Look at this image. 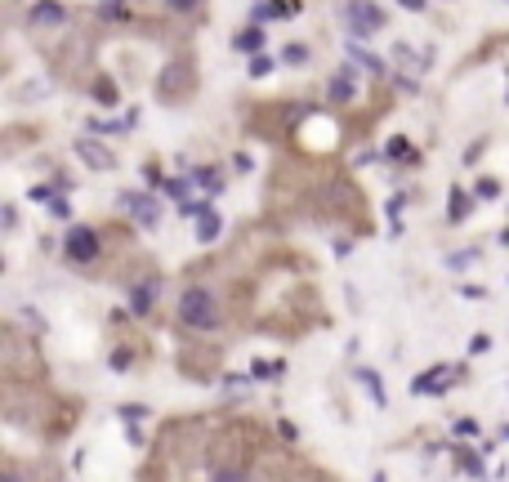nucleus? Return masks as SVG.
Segmentation results:
<instances>
[{
    "label": "nucleus",
    "mask_w": 509,
    "mask_h": 482,
    "mask_svg": "<svg viewBox=\"0 0 509 482\" xmlns=\"http://www.w3.org/2000/svg\"><path fill=\"white\" fill-rule=\"evenodd\" d=\"M259 45H263V32H259V27H250V32L237 36V50H241V54H259Z\"/></svg>",
    "instance_id": "14"
},
{
    "label": "nucleus",
    "mask_w": 509,
    "mask_h": 482,
    "mask_svg": "<svg viewBox=\"0 0 509 482\" xmlns=\"http://www.w3.org/2000/svg\"><path fill=\"white\" fill-rule=\"evenodd\" d=\"M103 14H108V18H126V9H121V0H103Z\"/></svg>",
    "instance_id": "24"
},
{
    "label": "nucleus",
    "mask_w": 509,
    "mask_h": 482,
    "mask_svg": "<svg viewBox=\"0 0 509 482\" xmlns=\"http://www.w3.org/2000/svg\"><path fill=\"white\" fill-rule=\"evenodd\" d=\"M398 5H402V9H411V14H420V9H424V0H398Z\"/></svg>",
    "instance_id": "27"
},
{
    "label": "nucleus",
    "mask_w": 509,
    "mask_h": 482,
    "mask_svg": "<svg viewBox=\"0 0 509 482\" xmlns=\"http://www.w3.org/2000/svg\"><path fill=\"white\" fill-rule=\"evenodd\" d=\"M357 99V81H353V68L335 72L331 77V103H353Z\"/></svg>",
    "instance_id": "8"
},
{
    "label": "nucleus",
    "mask_w": 509,
    "mask_h": 482,
    "mask_svg": "<svg viewBox=\"0 0 509 482\" xmlns=\"http://www.w3.org/2000/svg\"><path fill=\"white\" fill-rule=\"evenodd\" d=\"M143 406H121V420H126V424H139V420H143Z\"/></svg>",
    "instance_id": "20"
},
{
    "label": "nucleus",
    "mask_w": 509,
    "mask_h": 482,
    "mask_svg": "<svg viewBox=\"0 0 509 482\" xmlns=\"http://www.w3.org/2000/svg\"><path fill=\"white\" fill-rule=\"evenodd\" d=\"M268 72H272V59L254 54V59H250V77H268Z\"/></svg>",
    "instance_id": "19"
},
{
    "label": "nucleus",
    "mask_w": 509,
    "mask_h": 482,
    "mask_svg": "<svg viewBox=\"0 0 509 482\" xmlns=\"http://www.w3.org/2000/svg\"><path fill=\"white\" fill-rule=\"evenodd\" d=\"M447 214H451V219H456V223H460V219H465V214H469V197L460 192V188H456V192H451V210H447Z\"/></svg>",
    "instance_id": "16"
},
{
    "label": "nucleus",
    "mask_w": 509,
    "mask_h": 482,
    "mask_svg": "<svg viewBox=\"0 0 509 482\" xmlns=\"http://www.w3.org/2000/svg\"><path fill=\"white\" fill-rule=\"evenodd\" d=\"M272 14H299V0H277V5H272Z\"/></svg>",
    "instance_id": "22"
},
{
    "label": "nucleus",
    "mask_w": 509,
    "mask_h": 482,
    "mask_svg": "<svg viewBox=\"0 0 509 482\" xmlns=\"http://www.w3.org/2000/svg\"><path fill=\"white\" fill-rule=\"evenodd\" d=\"M344 18H348V27H353L357 36H375L384 27V9L375 5V0H348Z\"/></svg>",
    "instance_id": "2"
},
{
    "label": "nucleus",
    "mask_w": 509,
    "mask_h": 482,
    "mask_svg": "<svg viewBox=\"0 0 509 482\" xmlns=\"http://www.w3.org/2000/svg\"><path fill=\"white\" fill-rule=\"evenodd\" d=\"M357 380H362V389L371 393V402H375V406H384V389H380V375H375V371H366V366H362V371H357Z\"/></svg>",
    "instance_id": "13"
},
{
    "label": "nucleus",
    "mask_w": 509,
    "mask_h": 482,
    "mask_svg": "<svg viewBox=\"0 0 509 482\" xmlns=\"http://www.w3.org/2000/svg\"><path fill=\"white\" fill-rule=\"evenodd\" d=\"M50 210H54V214H59V219H68V214H72V205H68V201H63V197H54V201H50Z\"/></svg>",
    "instance_id": "25"
},
{
    "label": "nucleus",
    "mask_w": 509,
    "mask_h": 482,
    "mask_svg": "<svg viewBox=\"0 0 509 482\" xmlns=\"http://www.w3.org/2000/svg\"><path fill=\"white\" fill-rule=\"evenodd\" d=\"M465 380V366H433V371H424L411 380V393H447L456 389V384Z\"/></svg>",
    "instance_id": "3"
},
{
    "label": "nucleus",
    "mask_w": 509,
    "mask_h": 482,
    "mask_svg": "<svg viewBox=\"0 0 509 482\" xmlns=\"http://www.w3.org/2000/svg\"><path fill=\"white\" fill-rule=\"evenodd\" d=\"M348 59H353V63H362V68H366V72H375V77H380V72H384V63L375 59L371 50H362V45H357V41H348Z\"/></svg>",
    "instance_id": "11"
},
{
    "label": "nucleus",
    "mask_w": 509,
    "mask_h": 482,
    "mask_svg": "<svg viewBox=\"0 0 509 482\" xmlns=\"http://www.w3.org/2000/svg\"><path fill=\"white\" fill-rule=\"evenodd\" d=\"M487 348H492V339H487V335H474V339H469V353H487Z\"/></svg>",
    "instance_id": "23"
},
{
    "label": "nucleus",
    "mask_w": 509,
    "mask_h": 482,
    "mask_svg": "<svg viewBox=\"0 0 509 482\" xmlns=\"http://www.w3.org/2000/svg\"><path fill=\"white\" fill-rule=\"evenodd\" d=\"M72 152H77L90 170H117V157H112L103 143H94V139H77V143H72Z\"/></svg>",
    "instance_id": "6"
},
{
    "label": "nucleus",
    "mask_w": 509,
    "mask_h": 482,
    "mask_svg": "<svg viewBox=\"0 0 509 482\" xmlns=\"http://www.w3.org/2000/svg\"><path fill=\"white\" fill-rule=\"evenodd\" d=\"M157 281H143V286H134V295H130V308H134V313H148V308L157 304Z\"/></svg>",
    "instance_id": "9"
},
{
    "label": "nucleus",
    "mask_w": 509,
    "mask_h": 482,
    "mask_svg": "<svg viewBox=\"0 0 509 482\" xmlns=\"http://www.w3.org/2000/svg\"><path fill=\"white\" fill-rule=\"evenodd\" d=\"M214 237H219V214L206 205V210L197 214V241H214Z\"/></svg>",
    "instance_id": "10"
},
{
    "label": "nucleus",
    "mask_w": 509,
    "mask_h": 482,
    "mask_svg": "<svg viewBox=\"0 0 509 482\" xmlns=\"http://www.w3.org/2000/svg\"><path fill=\"white\" fill-rule=\"evenodd\" d=\"M456 460H460V469H465V474H483V460H478L474 451H456Z\"/></svg>",
    "instance_id": "18"
},
{
    "label": "nucleus",
    "mask_w": 509,
    "mask_h": 482,
    "mask_svg": "<svg viewBox=\"0 0 509 482\" xmlns=\"http://www.w3.org/2000/svg\"><path fill=\"white\" fill-rule=\"evenodd\" d=\"M281 59H286L290 68H299V63H308V45H286V50H281Z\"/></svg>",
    "instance_id": "17"
},
{
    "label": "nucleus",
    "mask_w": 509,
    "mask_h": 482,
    "mask_svg": "<svg viewBox=\"0 0 509 482\" xmlns=\"http://www.w3.org/2000/svg\"><path fill=\"white\" fill-rule=\"evenodd\" d=\"M63 250H68V259H72V263H90L94 254H99V237H94V228L77 223V228L68 232V245H63Z\"/></svg>",
    "instance_id": "4"
},
{
    "label": "nucleus",
    "mask_w": 509,
    "mask_h": 482,
    "mask_svg": "<svg viewBox=\"0 0 509 482\" xmlns=\"http://www.w3.org/2000/svg\"><path fill=\"white\" fill-rule=\"evenodd\" d=\"M170 5H174V9H197L201 0H170Z\"/></svg>",
    "instance_id": "28"
},
{
    "label": "nucleus",
    "mask_w": 509,
    "mask_h": 482,
    "mask_svg": "<svg viewBox=\"0 0 509 482\" xmlns=\"http://www.w3.org/2000/svg\"><path fill=\"white\" fill-rule=\"evenodd\" d=\"M179 321L192 330H214V321H219V304H214V295L206 286H188L183 299H179Z\"/></svg>",
    "instance_id": "1"
},
{
    "label": "nucleus",
    "mask_w": 509,
    "mask_h": 482,
    "mask_svg": "<svg viewBox=\"0 0 509 482\" xmlns=\"http://www.w3.org/2000/svg\"><path fill=\"white\" fill-rule=\"evenodd\" d=\"M456 433H460V438H474L478 424H474V420H460V424H456Z\"/></svg>",
    "instance_id": "26"
},
{
    "label": "nucleus",
    "mask_w": 509,
    "mask_h": 482,
    "mask_svg": "<svg viewBox=\"0 0 509 482\" xmlns=\"http://www.w3.org/2000/svg\"><path fill=\"white\" fill-rule=\"evenodd\" d=\"M32 23L59 27V23H68V9H63L59 0H36V5H32Z\"/></svg>",
    "instance_id": "7"
},
{
    "label": "nucleus",
    "mask_w": 509,
    "mask_h": 482,
    "mask_svg": "<svg viewBox=\"0 0 509 482\" xmlns=\"http://www.w3.org/2000/svg\"><path fill=\"white\" fill-rule=\"evenodd\" d=\"M250 371H254V375H281V366H277V362H254Z\"/></svg>",
    "instance_id": "21"
},
{
    "label": "nucleus",
    "mask_w": 509,
    "mask_h": 482,
    "mask_svg": "<svg viewBox=\"0 0 509 482\" xmlns=\"http://www.w3.org/2000/svg\"><path fill=\"white\" fill-rule=\"evenodd\" d=\"M121 205H126L143 228H157V223H161V205H157V197H148V192H126Z\"/></svg>",
    "instance_id": "5"
},
{
    "label": "nucleus",
    "mask_w": 509,
    "mask_h": 482,
    "mask_svg": "<svg viewBox=\"0 0 509 482\" xmlns=\"http://www.w3.org/2000/svg\"><path fill=\"white\" fill-rule=\"evenodd\" d=\"M192 179H197V188H201V192H219V188H223V174H219V170H192Z\"/></svg>",
    "instance_id": "12"
},
{
    "label": "nucleus",
    "mask_w": 509,
    "mask_h": 482,
    "mask_svg": "<svg viewBox=\"0 0 509 482\" xmlns=\"http://www.w3.org/2000/svg\"><path fill=\"white\" fill-rule=\"evenodd\" d=\"M94 103H108V108H117V103H121L117 85H112V81H99V85H94Z\"/></svg>",
    "instance_id": "15"
}]
</instances>
